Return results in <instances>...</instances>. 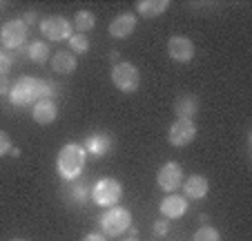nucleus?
Masks as SVG:
<instances>
[{
    "label": "nucleus",
    "mask_w": 252,
    "mask_h": 241,
    "mask_svg": "<svg viewBox=\"0 0 252 241\" xmlns=\"http://www.w3.org/2000/svg\"><path fill=\"white\" fill-rule=\"evenodd\" d=\"M85 161H87L85 147L78 145V143H67V145L58 152V159H56L58 174H61L65 181L78 179L83 168H85Z\"/></svg>",
    "instance_id": "f257e3e1"
},
{
    "label": "nucleus",
    "mask_w": 252,
    "mask_h": 241,
    "mask_svg": "<svg viewBox=\"0 0 252 241\" xmlns=\"http://www.w3.org/2000/svg\"><path fill=\"white\" fill-rule=\"evenodd\" d=\"M9 99L14 105H32L40 101V80L33 76H20L9 87Z\"/></svg>",
    "instance_id": "f03ea898"
},
{
    "label": "nucleus",
    "mask_w": 252,
    "mask_h": 241,
    "mask_svg": "<svg viewBox=\"0 0 252 241\" xmlns=\"http://www.w3.org/2000/svg\"><path fill=\"white\" fill-rule=\"evenodd\" d=\"M129 226H132V212L125 208H119V206L107 208L105 214L100 217V230H103L105 237H119Z\"/></svg>",
    "instance_id": "7ed1b4c3"
},
{
    "label": "nucleus",
    "mask_w": 252,
    "mask_h": 241,
    "mask_svg": "<svg viewBox=\"0 0 252 241\" xmlns=\"http://www.w3.org/2000/svg\"><path fill=\"white\" fill-rule=\"evenodd\" d=\"M121 197H123V185H121L116 179H110V176L98 179L94 183V188H92V199H94V204L103 206V208H114V206L121 201Z\"/></svg>",
    "instance_id": "20e7f679"
},
{
    "label": "nucleus",
    "mask_w": 252,
    "mask_h": 241,
    "mask_svg": "<svg viewBox=\"0 0 252 241\" xmlns=\"http://www.w3.org/2000/svg\"><path fill=\"white\" fill-rule=\"evenodd\" d=\"M112 83L116 85V90L132 94L141 85V74H138V69L132 63H116L112 67Z\"/></svg>",
    "instance_id": "39448f33"
},
{
    "label": "nucleus",
    "mask_w": 252,
    "mask_h": 241,
    "mask_svg": "<svg viewBox=\"0 0 252 241\" xmlns=\"http://www.w3.org/2000/svg\"><path fill=\"white\" fill-rule=\"evenodd\" d=\"M40 34H43L47 40H67L71 36V23L65 18V16H45L40 20Z\"/></svg>",
    "instance_id": "423d86ee"
},
{
    "label": "nucleus",
    "mask_w": 252,
    "mask_h": 241,
    "mask_svg": "<svg viewBox=\"0 0 252 241\" xmlns=\"http://www.w3.org/2000/svg\"><path fill=\"white\" fill-rule=\"evenodd\" d=\"M196 138V123L188 118H176L167 130V141L174 147H186Z\"/></svg>",
    "instance_id": "0eeeda50"
},
{
    "label": "nucleus",
    "mask_w": 252,
    "mask_h": 241,
    "mask_svg": "<svg viewBox=\"0 0 252 241\" xmlns=\"http://www.w3.org/2000/svg\"><path fill=\"white\" fill-rule=\"evenodd\" d=\"M25 40H27V25L23 23V18L7 20V23L2 25L0 43H2V47L5 49H18Z\"/></svg>",
    "instance_id": "6e6552de"
},
{
    "label": "nucleus",
    "mask_w": 252,
    "mask_h": 241,
    "mask_svg": "<svg viewBox=\"0 0 252 241\" xmlns=\"http://www.w3.org/2000/svg\"><path fill=\"white\" fill-rule=\"evenodd\" d=\"M181 181H183V168L179 166V163H174V161L165 163V166L158 170V174H157L158 188H161L163 192H167V194H172L176 188H181Z\"/></svg>",
    "instance_id": "1a4fd4ad"
},
{
    "label": "nucleus",
    "mask_w": 252,
    "mask_h": 241,
    "mask_svg": "<svg viewBox=\"0 0 252 241\" xmlns=\"http://www.w3.org/2000/svg\"><path fill=\"white\" fill-rule=\"evenodd\" d=\"M194 43L188 36H172L167 40V54L176 63H190L194 58Z\"/></svg>",
    "instance_id": "9d476101"
},
{
    "label": "nucleus",
    "mask_w": 252,
    "mask_h": 241,
    "mask_svg": "<svg viewBox=\"0 0 252 241\" xmlns=\"http://www.w3.org/2000/svg\"><path fill=\"white\" fill-rule=\"evenodd\" d=\"M161 214L165 219H179V217H183V214L188 212V199L186 197H181V194H167L165 199L161 201Z\"/></svg>",
    "instance_id": "9b49d317"
},
{
    "label": "nucleus",
    "mask_w": 252,
    "mask_h": 241,
    "mask_svg": "<svg viewBox=\"0 0 252 241\" xmlns=\"http://www.w3.org/2000/svg\"><path fill=\"white\" fill-rule=\"evenodd\" d=\"M33 121L38 125H49V123H54L56 121V116H58V107H56V103H54L52 99H40V101H36L33 103Z\"/></svg>",
    "instance_id": "f8f14e48"
},
{
    "label": "nucleus",
    "mask_w": 252,
    "mask_h": 241,
    "mask_svg": "<svg viewBox=\"0 0 252 241\" xmlns=\"http://www.w3.org/2000/svg\"><path fill=\"white\" fill-rule=\"evenodd\" d=\"M134 29H136V16L134 14H119L110 23V36L121 40V38L132 36Z\"/></svg>",
    "instance_id": "ddd939ff"
},
{
    "label": "nucleus",
    "mask_w": 252,
    "mask_h": 241,
    "mask_svg": "<svg viewBox=\"0 0 252 241\" xmlns=\"http://www.w3.org/2000/svg\"><path fill=\"white\" fill-rule=\"evenodd\" d=\"M210 190V183L205 176L201 174H192L183 181V197L186 199H203Z\"/></svg>",
    "instance_id": "4468645a"
},
{
    "label": "nucleus",
    "mask_w": 252,
    "mask_h": 241,
    "mask_svg": "<svg viewBox=\"0 0 252 241\" xmlns=\"http://www.w3.org/2000/svg\"><path fill=\"white\" fill-rule=\"evenodd\" d=\"M76 56L71 52H67V49H61V52H56L52 56V69L56 71V74H63V76H67V74H71V71L76 69Z\"/></svg>",
    "instance_id": "2eb2a0df"
},
{
    "label": "nucleus",
    "mask_w": 252,
    "mask_h": 241,
    "mask_svg": "<svg viewBox=\"0 0 252 241\" xmlns=\"http://www.w3.org/2000/svg\"><path fill=\"white\" fill-rule=\"evenodd\" d=\"M174 112L179 118H188V121H192L194 118V114L199 112V99H196L194 94H183L176 99L174 103Z\"/></svg>",
    "instance_id": "dca6fc26"
},
{
    "label": "nucleus",
    "mask_w": 252,
    "mask_h": 241,
    "mask_svg": "<svg viewBox=\"0 0 252 241\" xmlns=\"http://www.w3.org/2000/svg\"><path fill=\"white\" fill-rule=\"evenodd\" d=\"M167 7H170L167 0H138L136 2L138 14L145 16V18H157V16L165 14Z\"/></svg>",
    "instance_id": "f3484780"
},
{
    "label": "nucleus",
    "mask_w": 252,
    "mask_h": 241,
    "mask_svg": "<svg viewBox=\"0 0 252 241\" xmlns=\"http://www.w3.org/2000/svg\"><path fill=\"white\" fill-rule=\"evenodd\" d=\"M85 152L87 154H94V156H103L105 152H110L112 147V138L107 134H92L90 138L85 141Z\"/></svg>",
    "instance_id": "a211bd4d"
},
{
    "label": "nucleus",
    "mask_w": 252,
    "mask_h": 241,
    "mask_svg": "<svg viewBox=\"0 0 252 241\" xmlns=\"http://www.w3.org/2000/svg\"><path fill=\"white\" fill-rule=\"evenodd\" d=\"M96 25V16L92 14V11H76V16H74V29H76V34H87L92 32Z\"/></svg>",
    "instance_id": "6ab92c4d"
},
{
    "label": "nucleus",
    "mask_w": 252,
    "mask_h": 241,
    "mask_svg": "<svg viewBox=\"0 0 252 241\" xmlns=\"http://www.w3.org/2000/svg\"><path fill=\"white\" fill-rule=\"evenodd\" d=\"M27 56L32 58L33 63H45L49 58V45L45 40H33L27 49Z\"/></svg>",
    "instance_id": "aec40b11"
},
{
    "label": "nucleus",
    "mask_w": 252,
    "mask_h": 241,
    "mask_svg": "<svg viewBox=\"0 0 252 241\" xmlns=\"http://www.w3.org/2000/svg\"><path fill=\"white\" fill-rule=\"evenodd\" d=\"M67 40H69L71 54H87L90 52V38H87V34H71Z\"/></svg>",
    "instance_id": "412c9836"
},
{
    "label": "nucleus",
    "mask_w": 252,
    "mask_h": 241,
    "mask_svg": "<svg viewBox=\"0 0 252 241\" xmlns=\"http://www.w3.org/2000/svg\"><path fill=\"white\" fill-rule=\"evenodd\" d=\"M192 241H221V235H219V230H217V228L203 226V228H199V230L194 232Z\"/></svg>",
    "instance_id": "4be33fe9"
},
{
    "label": "nucleus",
    "mask_w": 252,
    "mask_h": 241,
    "mask_svg": "<svg viewBox=\"0 0 252 241\" xmlns=\"http://www.w3.org/2000/svg\"><path fill=\"white\" fill-rule=\"evenodd\" d=\"M11 63H14V56H9L7 52L0 49V78H7V74L11 69Z\"/></svg>",
    "instance_id": "5701e85b"
},
{
    "label": "nucleus",
    "mask_w": 252,
    "mask_h": 241,
    "mask_svg": "<svg viewBox=\"0 0 252 241\" xmlns=\"http://www.w3.org/2000/svg\"><path fill=\"white\" fill-rule=\"evenodd\" d=\"M90 194H92V190L87 188V183H78L76 188H74V199H76L78 204H85Z\"/></svg>",
    "instance_id": "b1692460"
},
{
    "label": "nucleus",
    "mask_w": 252,
    "mask_h": 241,
    "mask_svg": "<svg viewBox=\"0 0 252 241\" xmlns=\"http://www.w3.org/2000/svg\"><path fill=\"white\" fill-rule=\"evenodd\" d=\"M56 96V85L49 80H40V99H54Z\"/></svg>",
    "instance_id": "393cba45"
},
{
    "label": "nucleus",
    "mask_w": 252,
    "mask_h": 241,
    "mask_svg": "<svg viewBox=\"0 0 252 241\" xmlns=\"http://www.w3.org/2000/svg\"><path fill=\"white\" fill-rule=\"evenodd\" d=\"M11 150V138L5 130H0V156H5Z\"/></svg>",
    "instance_id": "a878e982"
},
{
    "label": "nucleus",
    "mask_w": 252,
    "mask_h": 241,
    "mask_svg": "<svg viewBox=\"0 0 252 241\" xmlns=\"http://www.w3.org/2000/svg\"><path fill=\"white\" fill-rule=\"evenodd\" d=\"M167 230H170V223H167L165 219H158V221L154 223V235L157 237H165Z\"/></svg>",
    "instance_id": "bb28decb"
},
{
    "label": "nucleus",
    "mask_w": 252,
    "mask_h": 241,
    "mask_svg": "<svg viewBox=\"0 0 252 241\" xmlns=\"http://www.w3.org/2000/svg\"><path fill=\"white\" fill-rule=\"evenodd\" d=\"M23 23L27 25V27L33 25V23H38V14H36V11H27V14L23 16Z\"/></svg>",
    "instance_id": "cd10ccee"
},
{
    "label": "nucleus",
    "mask_w": 252,
    "mask_h": 241,
    "mask_svg": "<svg viewBox=\"0 0 252 241\" xmlns=\"http://www.w3.org/2000/svg\"><path fill=\"white\" fill-rule=\"evenodd\" d=\"M83 241H107V237H105L103 232H90V235H85Z\"/></svg>",
    "instance_id": "c85d7f7f"
},
{
    "label": "nucleus",
    "mask_w": 252,
    "mask_h": 241,
    "mask_svg": "<svg viewBox=\"0 0 252 241\" xmlns=\"http://www.w3.org/2000/svg\"><path fill=\"white\" fill-rule=\"evenodd\" d=\"M7 92H9V83H7V78H0V96H5Z\"/></svg>",
    "instance_id": "c756f323"
},
{
    "label": "nucleus",
    "mask_w": 252,
    "mask_h": 241,
    "mask_svg": "<svg viewBox=\"0 0 252 241\" xmlns=\"http://www.w3.org/2000/svg\"><path fill=\"white\" fill-rule=\"evenodd\" d=\"M127 230H129V235H132V239H136V235H138V230H136V228H134V226H129Z\"/></svg>",
    "instance_id": "7c9ffc66"
},
{
    "label": "nucleus",
    "mask_w": 252,
    "mask_h": 241,
    "mask_svg": "<svg viewBox=\"0 0 252 241\" xmlns=\"http://www.w3.org/2000/svg\"><path fill=\"white\" fill-rule=\"evenodd\" d=\"M9 154H11V156H20V150H18V147H11Z\"/></svg>",
    "instance_id": "2f4dec72"
},
{
    "label": "nucleus",
    "mask_w": 252,
    "mask_h": 241,
    "mask_svg": "<svg viewBox=\"0 0 252 241\" xmlns=\"http://www.w3.org/2000/svg\"><path fill=\"white\" fill-rule=\"evenodd\" d=\"M110 61H119V52H110Z\"/></svg>",
    "instance_id": "473e14b6"
},
{
    "label": "nucleus",
    "mask_w": 252,
    "mask_h": 241,
    "mask_svg": "<svg viewBox=\"0 0 252 241\" xmlns=\"http://www.w3.org/2000/svg\"><path fill=\"white\" fill-rule=\"evenodd\" d=\"M11 241H27V239H11Z\"/></svg>",
    "instance_id": "72a5a7b5"
},
{
    "label": "nucleus",
    "mask_w": 252,
    "mask_h": 241,
    "mask_svg": "<svg viewBox=\"0 0 252 241\" xmlns=\"http://www.w3.org/2000/svg\"><path fill=\"white\" fill-rule=\"evenodd\" d=\"M127 241H138V239H127Z\"/></svg>",
    "instance_id": "f704fd0d"
},
{
    "label": "nucleus",
    "mask_w": 252,
    "mask_h": 241,
    "mask_svg": "<svg viewBox=\"0 0 252 241\" xmlns=\"http://www.w3.org/2000/svg\"><path fill=\"white\" fill-rule=\"evenodd\" d=\"M0 7H2V5H0Z\"/></svg>",
    "instance_id": "c9c22d12"
}]
</instances>
